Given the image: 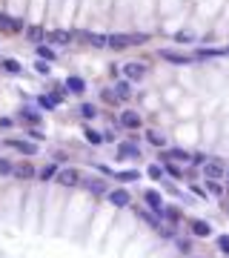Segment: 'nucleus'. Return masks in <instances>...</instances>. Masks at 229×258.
Masks as SVG:
<instances>
[{
    "mask_svg": "<svg viewBox=\"0 0 229 258\" xmlns=\"http://www.w3.org/2000/svg\"><path fill=\"white\" fill-rule=\"evenodd\" d=\"M80 184L89 189V192H95V195H100V192H109V189H106V181H100V178H80Z\"/></svg>",
    "mask_w": 229,
    "mask_h": 258,
    "instance_id": "nucleus-23",
    "label": "nucleus"
},
{
    "mask_svg": "<svg viewBox=\"0 0 229 258\" xmlns=\"http://www.w3.org/2000/svg\"><path fill=\"white\" fill-rule=\"evenodd\" d=\"M163 169H166V172H169V175H172L175 181L183 178V169H180L178 164H175V161H163Z\"/></svg>",
    "mask_w": 229,
    "mask_h": 258,
    "instance_id": "nucleus-32",
    "label": "nucleus"
},
{
    "mask_svg": "<svg viewBox=\"0 0 229 258\" xmlns=\"http://www.w3.org/2000/svg\"><path fill=\"white\" fill-rule=\"evenodd\" d=\"M118 155H120V158L140 161V147L135 144V141H123V144H118Z\"/></svg>",
    "mask_w": 229,
    "mask_h": 258,
    "instance_id": "nucleus-18",
    "label": "nucleus"
},
{
    "mask_svg": "<svg viewBox=\"0 0 229 258\" xmlns=\"http://www.w3.org/2000/svg\"><path fill=\"white\" fill-rule=\"evenodd\" d=\"M192 258H198V255H192Z\"/></svg>",
    "mask_w": 229,
    "mask_h": 258,
    "instance_id": "nucleus-44",
    "label": "nucleus"
},
{
    "mask_svg": "<svg viewBox=\"0 0 229 258\" xmlns=\"http://www.w3.org/2000/svg\"><path fill=\"white\" fill-rule=\"evenodd\" d=\"M158 58L166 60V63H172V66H189V63H192L189 55H183V52H175V49H160Z\"/></svg>",
    "mask_w": 229,
    "mask_h": 258,
    "instance_id": "nucleus-9",
    "label": "nucleus"
},
{
    "mask_svg": "<svg viewBox=\"0 0 229 258\" xmlns=\"http://www.w3.org/2000/svg\"><path fill=\"white\" fill-rule=\"evenodd\" d=\"M106 195H109V204H112L115 209H126V207L132 204V192H129V189H123V187L109 189Z\"/></svg>",
    "mask_w": 229,
    "mask_h": 258,
    "instance_id": "nucleus-7",
    "label": "nucleus"
},
{
    "mask_svg": "<svg viewBox=\"0 0 229 258\" xmlns=\"http://www.w3.org/2000/svg\"><path fill=\"white\" fill-rule=\"evenodd\" d=\"M172 221V224H178L180 218H183V212H180L178 207H166V204H163V212H160V221Z\"/></svg>",
    "mask_w": 229,
    "mask_h": 258,
    "instance_id": "nucleus-27",
    "label": "nucleus"
},
{
    "mask_svg": "<svg viewBox=\"0 0 229 258\" xmlns=\"http://www.w3.org/2000/svg\"><path fill=\"white\" fill-rule=\"evenodd\" d=\"M23 38L29 40L32 46H38V43L46 40V26L40 20H32V23H26V29H23Z\"/></svg>",
    "mask_w": 229,
    "mask_h": 258,
    "instance_id": "nucleus-5",
    "label": "nucleus"
},
{
    "mask_svg": "<svg viewBox=\"0 0 229 258\" xmlns=\"http://www.w3.org/2000/svg\"><path fill=\"white\" fill-rule=\"evenodd\" d=\"M12 149H18V152H23V155H38V141H20V138H9L6 141Z\"/></svg>",
    "mask_w": 229,
    "mask_h": 258,
    "instance_id": "nucleus-14",
    "label": "nucleus"
},
{
    "mask_svg": "<svg viewBox=\"0 0 229 258\" xmlns=\"http://www.w3.org/2000/svg\"><path fill=\"white\" fill-rule=\"evenodd\" d=\"M223 209H226V215H229V204H226V207H223Z\"/></svg>",
    "mask_w": 229,
    "mask_h": 258,
    "instance_id": "nucleus-43",
    "label": "nucleus"
},
{
    "mask_svg": "<svg viewBox=\"0 0 229 258\" xmlns=\"http://www.w3.org/2000/svg\"><path fill=\"white\" fill-rule=\"evenodd\" d=\"M80 178H83V175H80L75 167H60L58 175H55V184H58V187L72 189V187H80Z\"/></svg>",
    "mask_w": 229,
    "mask_h": 258,
    "instance_id": "nucleus-4",
    "label": "nucleus"
},
{
    "mask_svg": "<svg viewBox=\"0 0 229 258\" xmlns=\"http://www.w3.org/2000/svg\"><path fill=\"white\" fill-rule=\"evenodd\" d=\"M35 55H38L40 60H49V63H55V60H58V52H55V46H52V43H46V40L35 46Z\"/></svg>",
    "mask_w": 229,
    "mask_h": 258,
    "instance_id": "nucleus-19",
    "label": "nucleus"
},
{
    "mask_svg": "<svg viewBox=\"0 0 229 258\" xmlns=\"http://www.w3.org/2000/svg\"><path fill=\"white\" fill-rule=\"evenodd\" d=\"M175 43H195V35L192 32H178L175 35Z\"/></svg>",
    "mask_w": 229,
    "mask_h": 258,
    "instance_id": "nucleus-38",
    "label": "nucleus"
},
{
    "mask_svg": "<svg viewBox=\"0 0 229 258\" xmlns=\"http://www.w3.org/2000/svg\"><path fill=\"white\" fill-rule=\"evenodd\" d=\"M112 89H115V95H118L120 100H129V98H132V80H126V78H118V80H115V86H112Z\"/></svg>",
    "mask_w": 229,
    "mask_h": 258,
    "instance_id": "nucleus-20",
    "label": "nucleus"
},
{
    "mask_svg": "<svg viewBox=\"0 0 229 258\" xmlns=\"http://www.w3.org/2000/svg\"><path fill=\"white\" fill-rule=\"evenodd\" d=\"M215 244H218V252L223 258H229V235H218L215 238Z\"/></svg>",
    "mask_w": 229,
    "mask_h": 258,
    "instance_id": "nucleus-36",
    "label": "nucleus"
},
{
    "mask_svg": "<svg viewBox=\"0 0 229 258\" xmlns=\"http://www.w3.org/2000/svg\"><path fill=\"white\" fill-rule=\"evenodd\" d=\"M146 141H149L152 147H158V149L166 147V135H163L160 129H146Z\"/></svg>",
    "mask_w": 229,
    "mask_h": 258,
    "instance_id": "nucleus-25",
    "label": "nucleus"
},
{
    "mask_svg": "<svg viewBox=\"0 0 229 258\" xmlns=\"http://www.w3.org/2000/svg\"><path fill=\"white\" fill-rule=\"evenodd\" d=\"M143 43H149L146 32H112V35H106V49L112 52H126L132 46H143Z\"/></svg>",
    "mask_w": 229,
    "mask_h": 258,
    "instance_id": "nucleus-1",
    "label": "nucleus"
},
{
    "mask_svg": "<svg viewBox=\"0 0 229 258\" xmlns=\"http://www.w3.org/2000/svg\"><path fill=\"white\" fill-rule=\"evenodd\" d=\"M83 138H86V144H92V147H100V144H103V132L86 126V129H83Z\"/></svg>",
    "mask_w": 229,
    "mask_h": 258,
    "instance_id": "nucleus-26",
    "label": "nucleus"
},
{
    "mask_svg": "<svg viewBox=\"0 0 229 258\" xmlns=\"http://www.w3.org/2000/svg\"><path fill=\"white\" fill-rule=\"evenodd\" d=\"M223 172H226V167L220 164V158H209L203 164V178H220Z\"/></svg>",
    "mask_w": 229,
    "mask_h": 258,
    "instance_id": "nucleus-16",
    "label": "nucleus"
},
{
    "mask_svg": "<svg viewBox=\"0 0 229 258\" xmlns=\"http://www.w3.org/2000/svg\"><path fill=\"white\" fill-rule=\"evenodd\" d=\"M192 192H195V195H198V198H209V192H206V187H198V184H192Z\"/></svg>",
    "mask_w": 229,
    "mask_h": 258,
    "instance_id": "nucleus-39",
    "label": "nucleus"
},
{
    "mask_svg": "<svg viewBox=\"0 0 229 258\" xmlns=\"http://www.w3.org/2000/svg\"><path fill=\"white\" fill-rule=\"evenodd\" d=\"M29 138H32V141H43V132H40V129H35V126H32V129H29Z\"/></svg>",
    "mask_w": 229,
    "mask_h": 258,
    "instance_id": "nucleus-41",
    "label": "nucleus"
},
{
    "mask_svg": "<svg viewBox=\"0 0 229 258\" xmlns=\"http://www.w3.org/2000/svg\"><path fill=\"white\" fill-rule=\"evenodd\" d=\"M0 69L6 72V75H23V63L15 58H0Z\"/></svg>",
    "mask_w": 229,
    "mask_h": 258,
    "instance_id": "nucleus-21",
    "label": "nucleus"
},
{
    "mask_svg": "<svg viewBox=\"0 0 229 258\" xmlns=\"http://www.w3.org/2000/svg\"><path fill=\"white\" fill-rule=\"evenodd\" d=\"M223 175H226V178H229V167H226V172H223Z\"/></svg>",
    "mask_w": 229,
    "mask_h": 258,
    "instance_id": "nucleus-42",
    "label": "nucleus"
},
{
    "mask_svg": "<svg viewBox=\"0 0 229 258\" xmlns=\"http://www.w3.org/2000/svg\"><path fill=\"white\" fill-rule=\"evenodd\" d=\"M35 72H38V75H43V78H49V75H52V63H49V60H35Z\"/></svg>",
    "mask_w": 229,
    "mask_h": 258,
    "instance_id": "nucleus-34",
    "label": "nucleus"
},
{
    "mask_svg": "<svg viewBox=\"0 0 229 258\" xmlns=\"http://www.w3.org/2000/svg\"><path fill=\"white\" fill-rule=\"evenodd\" d=\"M15 126V118H6V115H3V118H0V129H12Z\"/></svg>",
    "mask_w": 229,
    "mask_h": 258,
    "instance_id": "nucleus-40",
    "label": "nucleus"
},
{
    "mask_svg": "<svg viewBox=\"0 0 229 258\" xmlns=\"http://www.w3.org/2000/svg\"><path fill=\"white\" fill-rule=\"evenodd\" d=\"M58 164H46V167L38 169V181L40 184H49V181H55V175H58Z\"/></svg>",
    "mask_w": 229,
    "mask_h": 258,
    "instance_id": "nucleus-22",
    "label": "nucleus"
},
{
    "mask_svg": "<svg viewBox=\"0 0 229 258\" xmlns=\"http://www.w3.org/2000/svg\"><path fill=\"white\" fill-rule=\"evenodd\" d=\"M100 100H103L106 106H118V103H123V100L115 95V89H103V92H100Z\"/></svg>",
    "mask_w": 229,
    "mask_h": 258,
    "instance_id": "nucleus-31",
    "label": "nucleus"
},
{
    "mask_svg": "<svg viewBox=\"0 0 229 258\" xmlns=\"http://www.w3.org/2000/svg\"><path fill=\"white\" fill-rule=\"evenodd\" d=\"M12 178H18V181H32V178H38V169L32 167V164H15V172H12Z\"/></svg>",
    "mask_w": 229,
    "mask_h": 258,
    "instance_id": "nucleus-17",
    "label": "nucleus"
},
{
    "mask_svg": "<svg viewBox=\"0 0 229 258\" xmlns=\"http://www.w3.org/2000/svg\"><path fill=\"white\" fill-rule=\"evenodd\" d=\"M175 244H178V249L183 255H192V241L189 238H178V235H175Z\"/></svg>",
    "mask_w": 229,
    "mask_h": 258,
    "instance_id": "nucleus-37",
    "label": "nucleus"
},
{
    "mask_svg": "<svg viewBox=\"0 0 229 258\" xmlns=\"http://www.w3.org/2000/svg\"><path fill=\"white\" fill-rule=\"evenodd\" d=\"M160 161H175V164H189L192 161V152L183 147H175V149H166L163 155H160Z\"/></svg>",
    "mask_w": 229,
    "mask_h": 258,
    "instance_id": "nucleus-11",
    "label": "nucleus"
},
{
    "mask_svg": "<svg viewBox=\"0 0 229 258\" xmlns=\"http://www.w3.org/2000/svg\"><path fill=\"white\" fill-rule=\"evenodd\" d=\"M189 232H192V238H209L212 235V224L209 221H203V218H192L189 221Z\"/></svg>",
    "mask_w": 229,
    "mask_h": 258,
    "instance_id": "nucleus-12",
    "label": "nucleus"
},
{
    "mask_svg": "<svg viewBox=\"0 0 229 258\" xmlns=\"http://www.w3.org/2000/svg\"><path fill=\"white\" fill-rule=\"evenodd\" d=\"M63 86H66V92H69V95H86V80L80 78V75H69V78L63 80Z\"/></svg>",
    "mask_w": 229,
    "mask_h": 258,
    "instance_id": "nucleus-15",
    "label": "nucleus"
},
{
    "mask_svg": "<svg viewBox=\"0 0 229 258\" xmlns=\"http://www.w3.org/2000/svg\"><path fill=\"white\" fill-rule=\"evenodd\" d=\"M20 120H26V123H32V126H38L40 120H43V115H40L38 109H32V106H23V109H20Z\"/></svg>",
    "mask_w": 229,
    "mask_h": 258,
    "instance_id": "nucleus-24",
    "label": "nucleus"
},
{
    "mask_svg": "<svg viewBox=\"0 0 229 258\" xmlns=\"http://www.w3.org/2000/svg\"><path fill=\"white\" fill-rule=\"evenodd\" d=\"M203 184H206V192H209V195H215V198H220V195L226 192V189H223V184H220L218 178H206Z\"/></svg>",
    "mask_w": 229,
    "mask_h": 258,
    "instance_id": "nucleus-28",
    "label": "nucleus"
},
{
    "mask_svg": "<svg viewBox=\"0 0 229 258\" xmlns=\"http://www.w3.org/2000/svg\"><path fill=\"white\" fill-rule=\"evenodd\" d=\"M146 175H149L152 181H163V175H166V169L160 167V164H149V169H146Z\"/></svg>",
    "mask_w": 229,
    "mask_h": 258,
    "instance_id": "nucleus-33",
    "label": "nucleus"
},
{
    "mask_svg": "<svg viewBox=\"0 0 229 258\" xmlns=\"http://www.w3.org/2000/svg\"><path fill=\"white\" fill-rule=\"evenodd\" d=\"M46 43H52V46H69V43H75V32L72 29H49L46 32Z\"/></svg>",
    "mask_w": 229,
    "mask_h": 258,
    "instance_id": "nucleus-6",
    "label": "nucleus"
},
{
    "mask_svg": "<svg viewBox=\"0 0 229 258\" xmlns=\"http://www.w3.org/2000/svg\"><path fill=\"white\" fill-rule=\"evenodd\" d=\"M140 123H143V118H140V112L138 109H123L120 112V126L123 129H140Z\"/></svg>",
    "mask_w": 229,
    "mask_h": 258,
    "instance_id": "nucleus-10",
    "label": "nucleus"
},
{
    "mask_svg": "<svg viewBox=\"0 0 229 258\" xmlns=\"http://www.w3.org/2000/svg\"><path fill=\"white\" fill-rule=\"evenodd\" d=\"M12 172H15V161L6 158V155H0V178H9Z\"/></svg>",
    "mask_w": 229,
    "mask_h": 258,
    "instance_id": "nucleus-30",
    "label": "nucleus"
},
{
    "mask_svg": "<svg viewBox=\"0 0 229 258\" xmlns=\"http://www.w3.org/2000/svg\"><path fill=\"white\" fill-rule=\"evenodd\" d=\"M146 72H149V66L143 63V60H129V63H123L120 66V75L126 80H132V83H138V80L146 78Z\"/></svg>",
    "mask_w": 229,
    "mask_h": 258,
    "instance_id": "nucleus-3",
    "label": "nucleus"
},
{
    "mask_svg": "<svg viewBox=\"0 0 229 258\" xmlns=\"http://www.w3.org/2000/svg\"><path fill=\"white\" fill-rule=\"evenodd\" d=\"M143 201H146V207L160 218V212H163V195H160L158 189H146V192H143Z\"/></svg>",
    "mask_w": 229,
    "mask_h": 258,
    "instance_id": "nucleus-13",
    "label": "nucleus"
},
{
    "mask_svg": "<svg viewBox=\"0 0 229 258\" xmlns=\"http://www.w3.org/2000/svg\"><path fill=\"white\" fill-rule=\"evenodd\" d=\"M80 118L83 120H95L98 118V106H95V103H89V100H86V103H80Z\"/></svg>",
    "mask_w": 229,
    "mask_h": 258,
    "instance_id": "nucleus-29",
    "label": "nucleus"
},
{
    "mask_svg": "<svg viewBox=\"0 0 229 258\" xmlns=\"http://www.w3.org/2000/svg\"><path fill=\"white\" fill-rule=\"evenodd\" d=\"M26 29V18L23 15H12V12H0V32L3 35H23Z\"/></svg>",
    "mask_w": 229,
    "mask_h": 258,
    "instance_id": "nucleus-2",
    "label": "nucleus"
},
{
    "mask_svg": "<svg viewBox=\"0 0 229 258\" xmlns=\"http://www.w3.org/2000/svg\"><path fill=\"white\" fill-rule=\"evenodd\" d=\"M75 38L83 40V43H89L92 49H106V35L103 32H75Z\"/></svg>",
    "mask_w": 229,
    "mask_h": 258,
    "instance_id": "nucleus-8",
    "label": "nucleus"
},
{
    "mask_svg": "<svg viewBox=\"0 0 229 258\" xmlns=\"http://www.w3.org/2000/svg\"><path fill=\"white\" fill-rule=\"evenodd\" d=\"M115 178L118 181H140V172L138 169H123V172H118Z\"/></svg>",
    "mask_w": 229,
    "mask_h": 258,
    "instance_id": "nucleus-35",
    "label": "nucleus"
}]
</instances>
